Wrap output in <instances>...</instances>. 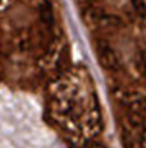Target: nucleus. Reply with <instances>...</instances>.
<instances>
[{
    "mask_svg": "<svg viewBox=\"0 0 146 148\" xmlns=\"http://www.w3.org/2000/svg\"><path fill=\"white\" fill-rule=\"evenodd\" d=\"M51 148H64V147L62 146V144H55V146H53Z\"/></svg>",
    "mask_w": 146,
    "mask_h": 148,
    "instance_id": "1",
    "label": "nucleus"
}]
</instances>
